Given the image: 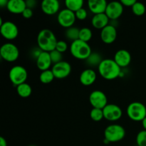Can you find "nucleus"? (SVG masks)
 I'll return each instance as SVG.
<instances>
[{"label":"nucleus","instance_id":"nucleus-1","mask_svg":"<svg viewBox=\"0 0 146 146\" xmlns=\"http://www.w3.org/2000/svg\"><path fill=\"white\" fill-rule=\"evenodd\" d=\"M98 70L100 75L107 80H113L118 78L122 71L121 67L111 58H105L103 60L98 66Z\"/></svg>","mask_w":146,"mask_h":146},{"label":"nucleus","instance_id":"nucleus-2","mask_svg":"<svg viewBox=\"0 0 146 146\" xmlns=\"http://www.w3.org/2000/svg\"><path fill=\"white\" fill-rule=\"evenodd\" d=\"M57 38L54 33L48 29H44L37 35V44L38 48L43 51L51 52L56 49Z\"/></svg>","mask_w":146,"mask_h":146},{"label":"nucleus","instance_id":"nucleus-3","mask_svg":"<svg viewBox=\"0 0 146 146\" xmlns=\"http://www.w3.org/2000/svg\"><path fill=\"white\" fill-rule=\"evenodd\" d=\"M70 51L74 58L80 60H86L92 53L88 43L80 39L76 40L71 43Z\"/></svg>","mask_w":146,"mask_h":146},{"label":"nucleus","instance_id":"nucleus-4","mask_svg":"<svg viewBox=\"0 0 146 146\" xmlns=\"http://www.w3.org/2000/svg\"><path fill=\"white\" fill-rule=\"evenodd\" d=\"M125 136V130L122 125L111 124L106 127L104 131V138L109 143L121 141Z\"/></svg>","mask_w":146,"mask_h":146},{"label":"nucleus","instance_id":"nucleus-5","mask_svg":"<svg viewBox=\"0 0 146 146\" xmlns=\"http://www.w3.org/2000/svg\"><path fill=\"white\" fill-rule=\"evenodd\" d=\"M126 112L130 119L137 122H142L146 117V106L142 103L135 101L128 106Z\"/></svg>","mask_w":146,"mask_h":146},{"label":"nucleus","instance_id":"nucleus-6","mask_svg":"<svg viewBox=\"0 0 146 146\" xmlns=\"http://www.w3.org/2000/svg\"><path fill=\"white\" fill-rule=\"evenodd\" d=\"M9 78L14 85L19 86L26 83L28 78V73L27 69L22 66H14L9 72Z\"/></svg>","mask_w":146,"mask_h":146},{"label":"nucleus","instance_id":"nucleus-7","mask_svg":"<svg viewBox=\"0 0 146 146\" xmlns=\"http://www.w3.org/2000/svg\"><path fill=\"white\" fill-rule=\"evenodd\" d=\"M0 56L5 61L13 62L18 59L19 50L15 44L9 42L5 43L0 48Z\"/></svg>","mask_w":146,"mask_h":146},{"label":"nucleus","instance_id":"nucleus-8","mask_svg":"<svg viewBox=\"0 0 146 146\" xmlns=\"http://www.w3.org/2000/svg\"><path fill=\"white\" fill-rule=\"evenodd\" d=\"M76 19V17L75 12L66 8L61 10L58 13V16H57V21L58 24L64 28L68 29L73 27Z\"/></svg>","mask_w":146,"mask_h":146},{"label":"nucleus","instance_id":"nucleus-9","mask_svg":"<svg viewBox=\"0 0 146 146\" xmlns=\"http://www.w3.org/2000/svg\"><path fill=\"white\" fill-rule=\"evenodd\" d=\"M89 102L93 108L104 109L108 105L106 95L100 90L92 91L89 96Z\"/></svg>","mask_w":146,"mask_h":146},{"label":"nucleus","instance_id":"nucleus-10","mask_svg":"<svg viewBox=\"0 0 146 146\" xmlns=\"http://www.w3.org/2000/svg\"><path fill=\"white\" fill-rule=\"evenodd\" d=\"M0 32L6 39L13 40L18 36L19 29L14 22L7 21L0 26Z\"/></svg>","mask_w":146,"mask_h":146},{"label":"nucleus","instance_id":"nucleus-11","mask_svg":"<svg viewBox=\"0 0 146 146\" xmlns=\"http://www.w3.org/2000/svg\"><path fill=\"white\" fill-rule=\"evenodd\" d=\"M104 118L108 121H116L123 115V111L120 106L113 104H108L103 109Z\"/></svg>","mask_w":146,"mask_h":146},{"label":"nucleus","instance_id":"nucleus-12","mask_svg":"<svg viewBox=\"0 0 146 146\" xmlns=\"http://www.w3.org/2000/svg\"><path fill=\"white\" fill-rule=\"evenodd\" d=\"M123 12V5L121 4V1H113L108 3L105 13L110 20L115 21L122 15Z\"/></svg>","mask_w":146,"mask_h":146},{"label":"nucleus","instance_id":"nucleus-13","mask_svg":"<svg viewBox=\"0 0 146 146\" xmlns=\"http://www.w3.org/2000/svg\"><path fill=\"white\" fill-rule=\"evenodd\" d=\"M51 71L55 78L61 79L66 78L70 75L71 72V66L67 61H62L58 64H54L51 68Z\"/></svg>","mask_w":146,"mask_h":146},{"label":"nucleus","instance_id":"nucleus-14","mask_svg":"<svg viewBox=\"0 0 146 146\" xmlns=\"http://www.w3.org/2000/svg\"><path fill=\"white\" fill-rule=\"evenodd\" d=\"M101 39L105 44H110L113 43L117 38V30L112 24H108L101 31Z\"/></svg>","mask_w":146,"mask_h":146},{"label":"nucleus","instance_id":"nucleus-15","mask_svg":"<svg viewBox=\"0 0 146 146\" xmlns=\"http://www.w3.org/2000/svg\"><path fill=\"white\" fill-rule=\"evenodd\" d=\"M114 61L121 68L126 67L131 62V54L125 49H120L114 55Z\"/></svg>","mask_w":146,"mask_h":146},{"label":"nucleus","instance_id":"nucleus-16","mask_svg":"<svg viewBox=\"0 0 146 146\" xmlns=\"http://www.w3.org/2000/svg\"><path fill=\"white\" fill-rule=\"evenodd\" d=\"M41 10L47 15H54L59 12L60 4L57 0H44L41 4Z\"/></svg>","mask_w":146,"mask_h":146},{"label":"nucleus","instance_id":"nucleus-17","mask_svg":"<svg viewBox=\"0 0 146 146\" xmlns=\"http://www.w3.org/2000/svg\"><path fill=\"white\" fill-rule=\"evenodd\" d=\"M97 78V74L96 71L92 68H87L84 70L80 74L79 80L81 84L88 86H91L96 81Z\"/></svg>","mask_w":146,"mask_h":146},{"label":"nucleus","instance_id":"nucleus-18","mask_svg":"<svg viewBox=\"0 0 146 146\" xmlns=\"http://www.w3.org/2000/svg\"><path fill=\"white\" fill-rule=\"evenodd\" d=\"M107 5L108 2L106 0H89L88 1L89 10L94 15L105 13Z\"/></svg>","mask_w":146,"mask_h":146},{"label":"nucleus","instance_id":"nucleus-19","mask_svg":"<svg viewBox=\"0 0 146 146\" xmlns=\"http://www.w3.org/2000/svg\"><path fill=\"white\" fill-rule=\"evenodd\" d=\"M52 64L49 52L42 51L36 58L37 68L41 71L48 70Z\"/></svg>","mask_w":146,"mask_h":146},{"label":"nucleus","instance_id":"nucleus-20","mask_svg":"<svg viewBox=\"0 0 146 146\" xmlns=\"http://www.w3.org/2000/svg\"><path fill=\"white\" fill-rule=\"evenodd\" d=\"M26 8L27 4L24 0H9L7 7L9 12L15 14H22Z\"/></svg>","mask_w":146,"mask_h":146},{"label":"nucleus","instance_id":"nucleus-21","mask_svg":"<svg viewBox=\"0 0 146 146\" xmlns=\"http://www.w3.org/2000/svg\"><path fill=\"white\" fill-rule=\"evenodd\" d=\"M109 18L106 13H103L94 15L91 19V24L94 28L101 30L109 24Z\"/></svg>","mask_w":146,"mask_h":146},{"label":"nucleus","instance_id":"nucleus-22","mask_svg":"<svg viewBox=\"0 0 146 146\" xmlns=\"http://www.w3.org/2000/svg\"><path fill=\"white\" fill-rule=\"evenodd\" d=\"M17 91L18 95L21 98H28L31 96L32 88L29 84L27 83H24V84L17 86Z\"/></svg>","mask_w":146,"mask_h":146},{"label":"nucleus","instance_id":"nucleus-23","mask_svg":"<svg viewBox=\"0 0 146 146\" xmlns=\"http://www.w3.org/2000/svg\"><path fill=\"white\" fill-rule=\"evenodd\" d=\"M84 4V2L83 0H66L65 1L66 9L74 11V12H76L78 10L83 8Z\"/></svg>","mask_w":146,"mask_h":146},{"label":"nucleus","instance_id":"nucleus-24","mask_svg":"<svg viewBox=\"0 0 146 146\" xmlns=\"http://www.w3.org/2000/svg\"><path fill=\"white\" fill-rule=\"evenodd\" d=\"M102 56L100 54L96 52H92L88 58L86 60L87 64L90 66H98L103 61Z\"/></svg>","mask_w":146,"mask_h":146},{"label":"nucleus","instance_id":"nucleus-25","mask_svg":"<svg viewBox=\"0 0 146 146\" xmlns=\"http://www.w3.org/2000/svg\"><path fill=\"white\" fill-rule=\"evenodd\" d=\"M54 78H55V76H54L51 69L41 71V74L39 76L40 81L44 84H50V83H51L54 81Z\"/></svg>","mask_w":146,"mask_h":146},{"label":"nucleus","instance_id":"nucleus-26","mask_svg":"<svg viewBox=\"0 0 146 146\" xmlns=\"http://www.w3.org/2000/svg\"><path fill=\"white\" fill-rule=\"evenodd\" d=\"M79 32L80 29L78 27H71L66 29L65 32L66 37L71 41H74L76 40L79 39Z\"/></svg>","mask_w":146,"mask_h":146},{"label":"nucleus","instance_id":"nucleus-27","mask_svg":"<svg viewBox=\"0 0 146 146\" xmlns=\"http://www.w3.org/2000/svg\"><path fill=\"white\" fill-rule=\"evenodd\" d=\"M93 36V32L91 29L88 27H83L80 29L79 39L88 43Z\"/></svg>","mask_w":146,"mask_h":146},{"label":"nucleus","instance_id":"nucleus-28","mask_svg":"<svg viewBox=\"0 0 146 146\" xmlns=\"http://www.w3.org/2000/svg\"><path fill=\"white\" fill-rule=\"evenodd\" d=\"M132 11L136 16H142L145 13L146 8L143 3L141 1H137L133 4L132 7Z\"/></svg>","mask_w":146,"mask_h":146},{"label":"nucleus","instance_id":"nucleus-29","mask_svg":"<svg viewBox=\"0 0 146 146\" xmlns=\"http://www.w3.org/2000/svg\"><path fill=\"white\" fill-rule=\"evenodd\" d=\"M90 117L91 119L96 122H99L103 118H104V111L103 109H99V108H94L91 110L90 112Z\"/></svg>","mask_w":146,"mask_h":146},{"label":"nucleus","instance_id":"nucleus-30","mask_svg":"<svg viewBox=\"0 0 146 146\" xmlns=\"http://www.w3.org/2000/svg\"><path fill=\"white\" fill-rule=\"evenodd\" d=\"M49 54L51 61H52V64H58V63L63 61V54L58 51L57 50H53L51 52H49Z\"/></svg>","mask_w":146,"mask_h":146},{"label":"nucleus","instance_id":"nucleus-31","mask_svg":"<svg viewBox=\"0 0 146 146\" xmlns=\"http://www.w3.org/2000/svg\"><path fill=\"white\" fill-rule=\"evenodd\" d=\"M136 143L138 146H146V131H141L136 136Z\"/></svg>","mask_w":146,"mask_h":146},{"label":"nucleus","instance_id":"nucleus-32","mask_svg":"<svg viewBox=\"0 0 146 146\" xmlns=\"http://www.w3.org/2000/svg\"><path fill=\"white\" fill-rule=\"evenodd\" d=\"M67 49H68V44L65 41H63V40L58 41L56 46V50L63 54L65 51H66Z\"/></svg>","mask_w":146,"mask_h":146},{"label":"nucleus","instance_id":"nucleus-33","mask_svg":"<svg viewBox=\"0 0 146 146\" xmlns=\"http://www.w3.org/2000/svg\"><path fill=\"white\" fill-rule=\"evenodd\" d=\"M75 14H76V17L77 19L78 20L86 19L87 18V16H88L87 11L84 8H81V9L76 11Z\"/></svg>","mask_w":146,"mask_h":146},{"label":"nucleus","instance_id":"nucleus-34","mask_svg":"<svg viewBox=\"0 0 146 146\" xmlns=\"http://www.w3.org/2000/svg\"><path fill=\"white\" fill-rule=\"evenodd\" d=\"M34 12H33V10L29 8H26L25 10L24 11V12L22 13V16L25 19H30L32 17Z\"/></svg>","mask_w":146,"mask_h":146},{"label":"nucleus","instance_id":"nucleus-35","mask_svg":"<svg viewBox=\"0 0 146 146\" xmlns=\"http://www.w3.org/2000/svg\"><path fill=\"white\" fill-rule=\"evenodd\" d=\"M121 4L125 7H132L133 6V4L136 2L135 0H121Z\"/></svg>","mask_w":146,"mask_h":146},{"label":"nucleus","instance_id":"nucleus-36","mask_svg":"<svg viewBox=\"0 0 146 146\" xmlns=\"http://www.w3.org/2000/svg\"><path fill=\"white\" fill-rule=\"evenodd\" d=\"M26 4H27V8L32 9L36 5V1H34V0H27V1H26Z\"/></svg>","mask_w":146,"mask_h":146},{"label":"nucleus","instance_id":"nucleus-37","mask_svg":"<svg viewBox=\"0 0 146 146\" xmlns=\"http://www.w3.org/2000/svg\"><path fill=\"white\" fill-rule=\"evenodd\" d=\"M0 146H7V143L4 137H0Z\"/></svg>","mask_w":146,"mask_h":146},{"label":"nucleus","instance_id":"nucleus-38","mask_svg":"<svg viewBox=\"0 0 146 146\" xmlns=\"http://www.w3.org/2000/svg\"><path fill=\"white\" fill-rule=\"evenodd\" d=\"M8 1L7 0H0V7H7V4H8Z\"/></svg>","mask_w":146,"mask_h":146},{"label":"nucleus","instance_id":"nucleus-39","mask_svg":"<svg viewBox=\"0 0 146 146\" xmlns=\"http://www.w3.org/2000/svg\"><path fill=\"white\" fill-rule=\"evenodd\" d=\"M142 125H143V127L144 130H145L146 131V117L142 121Z\"/></svg>","mask_w":146,"mask_h":146},{"label":"nucleus","instance_id":"nucleus-40","mask_svg":"<svg viewBox=\"0 0 146 146\" xmlns=\"http://www.w3.org/2000/svg\"><path fill=\"white\" fill-rule=\"evenodd\" d=\"M29 146H36V145H29Z\"/></svg>","mask_w":146,"mask_h":146}]
</instances>
